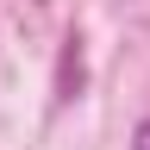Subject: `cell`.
<instances>
[{
    "mask_svg": "<svg viewBox=\"0 0 150 150\" xmlns=\"http://www.w3.org/2000/svg\"><path fill=\"white\" fill-rule=\"evenodd\" d=\"M131 150H150V119H138V125H131Z\"/></svg>",
    "mask_w": 150,
    "mask_h": 150,
    "instance_id": "7a4b0ae2",
    "label": "cell"
},
{
    "mask_svg": "<svg viewBox=\"0 0 150 150\" xmlns=\"http://www.w3.org/2000/svg\"><path fill=\"white\" fill-rule=\"evenodd\" d=\"M81 81H88V63H81V38H63V56H56V106L81 100Z\"/></svg>",
    "mask_w": 150,
    "mask_h": 150,
    "instance_id": "6da1fadb",
    "label": "cell"
}]
</instances>
